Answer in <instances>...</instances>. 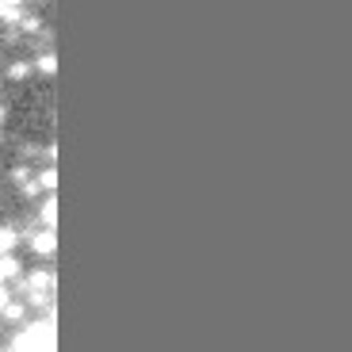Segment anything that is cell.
Segmentation results:
<instances>
[{"mask_svg":"<svg viewBox=\"0 0 352 352\" xmlns=\"http://www.w3.org/2000/svg\"><path fill=\"white\" fill-rule=\"evenodd\" d=\"M16 272H19V261H16V256H0V287H4V280H12Z\"/></svg>","mask_w":352,"mask_h":352,"instance_id":"1","label":"cell"},{"mask_svg":"<svg viewBox=\"0 0 352 352\" xmlns=\"http://www.w3.org/2000/svg\"><path fill=\"white\" fill-rule=\"evenodd\" d=\"M8 249H16V230H0V256H8Z\"/></svg>","mask_w":352,"mask_h":352,"instance_id":"2","label":"cell"},{"mask_svg":"<svg viewBox=\"0 0 352 352\" xmlns=\"http://www.w3.org/2000/svg\"><path fill=\"white\" fill-rule=\"evenodd\" d=\"M35 253H54V234H50V230L35 238Z\"/></svg>","mask_w":352,"mask_h":352,"instance_id":"3","label":"cell"},{"mask_svg":"<svg viewBox=\"0 0 352 352\" xmlns=\"http://www.w3.org/2000/svg\"><path fill=\"white\" fill-rule=\"evenodd\" d=\"M19 12H23V8H19L16 0H12V4H8V0H0V19H19Z\"/></svg>","mask_w":352,"mask_h":352,"instance_id":"4","label":"cell"},{"mask_svg":"<svg viewBox=\"0 0 352 352\" xmlns=\"http://www.w3.org/2000/svg\"><path fill=\"white\" fill-rule=\"evenodd\" d=\"M43 219H46V226H54V219H58V203H54V199L43 203Z\"/></svg>","mask_w":352,"mask_h":352,"instance_id":"5","label":"cell"},{"mask_svg":"<svg viewBox=\"0 0 352 352\" xmlns=\"http://www.w3.org/2000/svg\"><path fill=\"white\" fill-rule=\"evenodd\" d=\"M38 69H43V73H54V69H58V62H54V54H46V58H38Z\"/></svg>","mask_w":352,"mask_h":352,"instance_id":"6","label":"cell"},{"mask_svg":"<svg viewBox=\"0 0 352 352\" xmlns=\"http://www.w3.org/2000/svg\"><path fill=\"white\" fill-rule=\"evenodd\" d=\"M38 184H46V188H54V168H46L43 176H38Z\"/></svg>","mask_w":352,"mask_h":352,"instance_id":"7","label":"cell"},{"mask_svg":"<svg viewBox=\"0 0 352 352\" xmlns=\"http://www.w3.org/2000/svg\"><path fill=\"white\" fill-rule=\"evenodd\" d=\"M0 310H8V291L0 287Z\"/></svg>","mask_w":352,"mask_h":352,"instance_id":"8","label":"cell"},{"mask_svg":"<svg viewBox=\"0 0 352 352\" xmlns=\"http://www.w3.org/2000/svg\"><path fill=\"white\" fill-rule=\"evenodd\" d=\"M0 123H4V107H0Z\"/></svg>","mask_w":352,"mask_h":352,"instance_id":"9","label":"cell"}]
</instances>
